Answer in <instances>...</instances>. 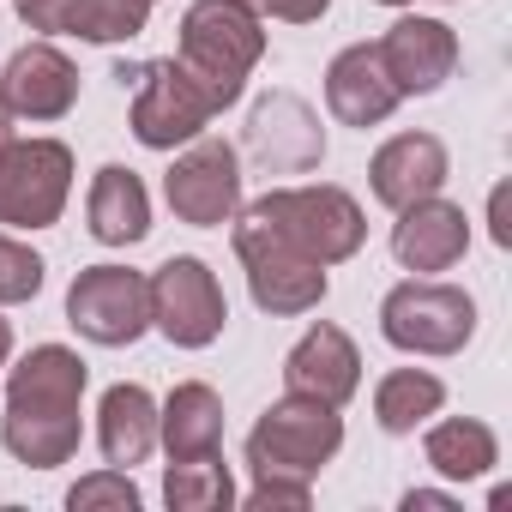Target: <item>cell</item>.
<instances>
[{"mask_svg": "<svg viewBox=\"0 0 512 512\" xmlns=\"http://www.w3.org/2000/svg\"><path fill=\"white\" fill-rule=\"evenodd\" d=\"M91 368L67 344H37L7 374V410H0V446L31 470H55L79 452V404Z\"/></svg>", "mask_w": 512, "mask_h": 512, "instance_id": "cell-1", "label": "cell"}, {"mask_svg": "<svg viewBox=\"0 0 512 512\" xmlns=\"http://www.w3.org/2000/svg\"><path fill=\"white\" fill-rule=\"evenodd\" d=\"M266 55V31L260 13L241 0H193L181 13V67L199 79V91L211 97V109H229L247 91V73Z\"/></svg>", "mask_w": 512, "mask_h": 512, "instance_id": "cell-2", "label": "cell"}, {"mask_svg": "<svg viewBox=\"0 0 512 512\" xmlns=\"http://www.w3.org/2000/svg\"><path fill=\"white\" fill-rule=\"evenodd\" d=\"M235 260L247 272V296L260 314H278V320H296V314H314L332 290L326 266L308 260L296 241H284L260 211H241L235 223Z\"/></svg>", "mask_w": 512, "mask_h": 512, "instance_id": "cell-3", "label": "cell"}, {"mask_svg": "<svg viewBox=\"0 0 512 512\" xmlns=\"http://www.w3.org/2000/svg\"><path fill=\"white\" fill-rule=\"evenodd\" d=\"M344 446V416L320 398H302V392H284L247 434V464L253 476H296V482H314Z\"/></svg>", "mask_w": 512, "mask_h": 512, "instance_id": "cell-4", "label": "cell"}, {"mask_svg": "<svg viewBox=\"0 0 512 512\" xmlns=\"http://www.w3.org/2000/svg\"><path fill=\"white\" fill-rule=\"evenodd\" d=\"M247 211H260L284 241H296L308 260H320V266L356 260V253H362V235H368L362 205H356L344 187H332V181H320V187H272V193L253 199Z\"/></svg>", "mask_w": 512, "mask_h": 512, "instance_id": "cell-5", "label": "cell"}, {"mask_svg": "<svg viewBox=\"0 0 512 512\" xmlns=\"http://www.w3.org/2000/svg\"><path fill=\"white\" fill-rule=\"evenodd\" d=\"M380 338L404 356H458L476 338V302L458 284L404 278L380 302Z\"/></svg>", "mask_w": 512, "mask_h": 512, "instance_id": "cell-6", "label": "cell"}, {"mask_svg": "<svg viewBox=\"0 0 512 512\" xmlns=\"http://www.w3.org/2000/svg\"><path fill=\"white\" fill-rule=\"evenodd\" d=\"M67 326L103 350L139 344L151 332V278L127 266H85L67 290Z\"/></svg>", "mask_w": 512, "mask_h": 512, "instance_id": "cell-7", "label": "cell"}, {"mask_svg": "<svg viewBox=\"0 0 512 512\" xmlns=\"http://www.w3.org/2000/svg\"><path fill=\"white\" fill-rule=\"evenodd\" d=\"M73 193V151L61 139H13L0 151V223L49 229Z\"/></svg>", "mask_w": 512, "mask_h": 512, "instance_id": "cell-8", "label": "cell"}, {"mask_svg": "<svg viewBox=\"0 0 512 512\" xmlns=\"http://www.w3.org/2000/svg\"><path fill=\"white\" fill-rule=\"evenodd\" d=\"M133 85H139L133 91V139L145 151H175V145L199 139L211 127V115H217L211 97L199 91V79L175 55L133 67Z\"/></svg>", "mask_w": 512, "mask_h": 512, "instance_id": "cell-9", "label": "cell"}, {"mask_svg": "<svg viewBox=\"0 0 512 512\" xmlns=\"http://www.w3.org/2000/svg\"><path fill=\"white\" fill-rule=\"evenodd\" d=\"M229 320V302H223V284L205 260L193 253H175L169 266L151 272V326L175 344V350H205L217 344Z\"/></svg>", "mask_w": 512, "mask_h": 512, "instance_id": "cell-10", "label": "cell"}, {"mask_svg": "<svg viewBox=\"0 0 512 512\" xmlns=\"http://www.w3.org/2000/svg\"><path fill=\"white\" fill-rule=\"evenodd\" d=\"M163 193H169V211L193 229H217L241 211V157L235 145L223 139H187V151L169 163L163 175Z\"/></svg>", "mask_w": 512, "mask_h": 512, "instance_id": "cell-11", "label": "cell"}, {"mask_svg": "<svg viewBox=\"0 0 512 512\" xmlns=\"http://www.w3.org/2000/svg\"><path fill=\"white\" fill-rule=\"evenodd\" d=\"M0 103L13 109V121H61L79 103V67L55 43H25L0 73Z\"/></svg>", "mask_w": 512, "mask_h": 512, "instance_id": "cell-12", "label": "cell"}, {"mask_svg": "<svg viewBox=\"0 0 512 512\" xmlns=\"http://www.w3.org/2000/svg\"><path fill=\"white\" fill-rule=\"evenodd\" d=\"M362 386V356L350 344L344 326H308L296 338V350L284 356V392H302V398H320L332 410H344Z\"/></svg>", "mask_w": 512, "mask_h": 512, "instance_id": "cell-13", "label": "cell"}, {"mask_svg": "<svg viewBox=\"0 0 512 512\" xmlns=\"http://www.w3.org/2000/svg\"><path fill=\"white\" fill-rule=\"evenodd\" d=\"M247 145L266 169L278 175H302L326 157V127L314 121V109L290 91H272L253 103V121H247Z\"/></svg>", "mask_w": 512, "mask_h": 512, "instance_id": "cell-14", "label": "cell"}, {"mask_svg": "<svg viewBox=\"0 0 512 512\" xmlns=\"http://www.w3.org/2000/svg\"><path fill=\"white\" fill-rule=\"evenodd\" d=\"M380 61H386V79L398 85V97H428V91H440L446 79H452V67H458V37H452V25H440V19H398L380 43Z\"/></svg>", "mask_w": 512, "mask_h": 512, "instance_id": "cell-15", "label": "cell"}, {"mask_svg": "<svg viewBox=\"0 0 512 512\" xmlns=\"http://www.w3.org/2000/svg\"><path fill=\"white\" fill-rule=\"evenodd\" d=\"M464 247H470V217H464V205H452L440 193L404 205L392 223V253L404 272H452L464 260Z\"/></svg>", "mask_w": 512, "mask_h": 512, "instance_id": "cell-16", "label": "cell"}, {"mask_svg": "<svg viewBox=\"0 0 512 512\" xmlns=\"http://www.w3.org/2000/svg\"><path fill=\"white\" fill-rule=\"evenodd\" d=\"M25 31L85 37V43H133L151 25V0H19Z\"/></svg>", "mask_w": 512, "mask_h": 512, "instance_id": "cell-17", "label": "cell"}, {"mask_svg": "<svg viewBox=\"0 0 512 512\" xmlns=\"http://www.w3.org/2000/svg\"><path fill=\"white\" fill-rule=\"evenodd\" d=\"M446 175H452V157H446V145H440L434 133H398V139H386V145L374 151V163H368V187H374V199H380L386 211H404V205L440 193Z\"/></svg>", "mask_w": 512, "mask_h": 512, "instance_id": "cell-18", "label": "cell"}, {"mask_svg": "<svg viewBox=\"0 0 512 512\" xmlns=\"http://www.w3.org/2000/svg\"><path fill=\"white\" fill-rule=\"evenodd\" d=\"M398 85L386 79V61L374 43H350L332 67H326V109L344 121V127H380L392 109H398Z\"/></svg>", "mask_w": 512, "mask_h": 512, "instance_id": "cell-19", "label": "cell"}, {"mask_svg": "<svg viewBox=\"0 0 512 512\" xmlns=\"http://www.w3.org/2000/svg\"><path fill=\"white\" fill-rule=\"evenodd\" d=\"M97 446H103V458L115 470L145 464L151 446H157V398L145 386H133V380L109 386L103 404H97Z\"/></svg>", "mask_w": 512, "mask_h": 512, "instance_id": "cell-20", "label": "cell"}, {"mask_svg": "<svg viewBox=\"0 0 512 512\" xmlns=\"http://www.w3.org/2000/svg\"><path fill=\"white\" fill-rule=\"evenodd\" d=\"M85 217H91V235H97L103 247H133V241L151 235V193H145V181H139L133 169L109 163V169H97V181H91Z\"/></svg>", "mask_w": 512, "mask_h": 512, "instance_id": "cell-21", "label": "cell"}, {"mask_svg": "<svg viewBox=\"0 0 512 512\" xmlns=\"http://www.w3.org/2000/svg\"><path fill=\"white\" fill-rule=\"evenodd\" d=\"M157 440L169 446V458L217 452L223 446V398L205 380H181L157 410Z\"/></svg>", "mask_w": 512, "mask_h": 512, "instance_id": "cell-22", "label": "cell"}, {"mask_svg": "<svg viewBox=\"0 0 512 512\" xmlns=\"http://www.w3.org/2000/svg\"><path fill=\"white\" fill-rule=\"evenodd\" d=\"M422 452H428V464H434L446 482H476V476H488V470L500 464V440H494V428L476 422V416H446V422H434L428 440H422Z\"/></svg>", "mask_w": 512, "mask_h": 512, "instance_id": "cell-23", "label": "cell"}, {"mask_svg": "<svg viewBox=\"0 0 512 512\" xmlns=\"http://www.w3.org/2000/svg\"><path fill=\"white\" fill-rule=\"evenodd\" d=\"M440 404H446V386L428 368H392L374 386V422L386 434H416L428 416H440Z\"/></svg>", "mask_w": 512, "mask_h": 512, "instance_id": "cell-24", "label": "cell"}, {"mask_svg": "<svg viewBox=\"0 0 512 512\" xmlns=\"http://www.w3.org/2000/svg\"><path fill=\"white\" fill-rule=\"evenodd\" d=\"M163 500L169 512H223L235 500V476L217 452H199V458H169L163 470Z\"/></svg>", "mask_w": 512, "mask_h": 512, "instance_id": "cell-25", "label": "cell"}, {"mask_svg": "<svg viewBox=\"0 0 512 512\" xmlns=\"http://www.w3.org/2000/svg\"><path fill=\"white\" fill-rule=\"evenodd\" d=\"M43 253H31L25 241H13L7 229H0V302H37V290H43Z\"/></svg>", "mask_w": 512, "mask_h": 512, "instance_id": "cell-26", "label": "cell"}, {"mask_svg": "<svg viewBox=\"0 0 512 512\" xmlns=\"http://www.w3.org/2000/svg\"><path fill=\"white\" fill-rule=\"evenodd\" d=\"M67 506L73 512H139V488H133V476L127 470H97V476H79L73 482V494H67Z\"/></svg>", "mask_w": 512, "mask_h": 512, "instance_id": "cell-27", "label": "cell"}, {"mask_svg": "<svg viewBox=\"0 0 512 512\" xmlns=\"http://www.w3.org/2000/svg\"><path fill=\"white\" fill-rule=\"evenodd\" d=\"M314 500V482H296V476H260L253 482V494H247V506L253 512H272V506H308Z\"/></svg>", "mask_w": 512, "mask_h": 512, "instance_id": "cell-28", "label": "cell"}, {"mask_svg": "<svg viewBox=\"0 0 512 512\" xmlns=\"http://www.w3.org/2000/svg\"><path fill=\"white\" fill-rule=\"evenodd\" d=\"M241 7H253L260 19H284V25H314L326 19L332 0H241Z\"/></svg>", "mask_w": 512, "mask_h": 512, "instance_id": "cell-29", "label": "cell"}, {"mask_svg": "<svg viewBox=\"0 0 512 512\" xmlns=\"http://www.w3.org/2000/svg\"><path fill=\"white\" fill-rule=\"evenodd\" d=\"M404 512H458V494H446V488H410Z\"/></svg>", "mask_w": 512, "mask_h": 512, "instance_id": "cell-30", "label": "cell"}, {"mask_svg": "<svg viewBox=\"0 0 512 512\" xmlns=\"http://www.w3.org/2000/svg\"><path fill=\"white\" fill-rule=\"evenodd\" d=\"M7 356H13V320H0V368H7Z\"/></svg>", "mask_w": 512, "mask_h": 512, "instance_id": "cell-31", "label": "cell"}, {"mask_svg": "<svg viewBox=\"0 0 512 512\" xmlns=\"http://www.w3.org/2000/svg\"><path fill=\"white\" fill-rule=\"evenodd\" d=\"M7 145H13V109L0 103V151H7Z\"/></svg>", "mask_w": 512, "mask_h": 512, "instance_id": "cell-32", "label": "cell"}, {"mask_svg": "<svg viewBox=\"0 0 512 512\" xmlns=\"http://www.w3.org/2000/svg\"><path fill=\"white\" fill-rule=\"evenodd\" d=\"M380 7H410V0H380Z\"/></svg>", "mask_w": 512, "mask_h": 512, "instance_id": "cell-33", "label": "cell"}, {"mask_svg": "<svg viewBox=\"0 0 512 512\" xmlns=\"http://www.w3.org/2000/svg\"><path fill=\"white\" fill-rule=\"evenodd\" d=\"M151 7H157V0H151Z\"/></svg>", "mask_w": 512, "mask_h": 512, "instance_id": "cell-34", "label": "cell"}]
</instances>
